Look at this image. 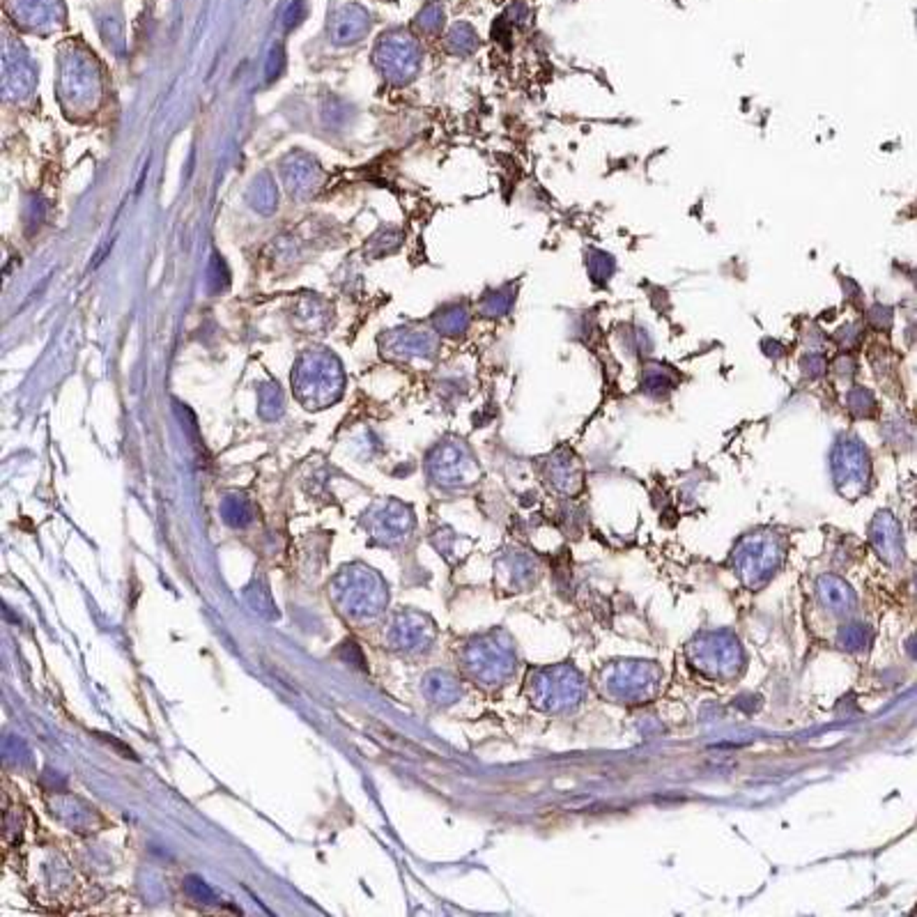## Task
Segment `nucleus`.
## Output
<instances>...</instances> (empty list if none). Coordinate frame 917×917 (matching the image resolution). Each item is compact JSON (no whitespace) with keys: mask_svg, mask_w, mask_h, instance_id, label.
<instances>
[{"mask_svg":"<svg viewBox=\"0 0 917 917\" xmlns=\"http://www.w3.org/2000/svg\"><path fill=\"white\" fill-rule=\"evenodd\" d=\"M833 472L841 492L856 497L869 481V453L856 437H841L833 451Z\"/></svg>","mask_w":917,"mask_h":917,"instance_id":"f257e3e1","label":"nucleus"},{"mask_svg":"<svg viewBox=\"0 0 917 917\" xmlns=\"http://www.w3.org/2000/svg\"><path fill=\"white\" fill-rule=\"evenodd\" d=\"M915 285H917V276H915Z\"/></svg>","mask_w":917,"mask_h":917,"instance_id":"f3484780","label":"nucleus"},{"mask_svg":"<svg viewBox=\"0 0 917 917\" xmlns=\"http://www.w3.org/2000/svg\"><path fill=\"white\" fill-rule=\"evenodd\" d=\"M676 387V375L663 364H648L644 370V391L650 396H667Z\"/></svg>","mask_w":917,"mask_h":917,"instance_id":"0eeeda50","label":"nucleus"},{"mask_svg":"<svg viewBox=\"0 0 917 917\" xmlns=\"http://www.w3.org/2000/svg\"><path fill=\"white\" fill-rule=\"evenodd\" d=\"M800 372L805 380H821L828 375L830 370V361L821 350H809L807 355L800 357Z\"/></svg>","mask_w":917,"mask_h":917,"instance_id":"6e6552de","label":"nucleus"},{"mask_svg":"<svg viewBox=\"0 0 917 917\" xmlns=\"http://www.w3.org/2000/svg\"><path fill=\"white\" fill-rule=\"evenodd\" d=\"M846 405L860 419L869 417V414H873V410H876V400H873L871 391H867L865 387H853L846 396Z\"/></svg>","mask_w":917,"mask_h":917,"instance_id":"9d476101","label":"nucleus"},{"mask_svg":"<svg viewBox=\"0 0 917 917\" xmlns=\"http://www.w3.org/2000/svg\"><path fill=\"white\" fill-rule=\"evenodd\" d=\"M761 350L765 352L768 357L770 359H782L784 355H786V347L780 343V340H770V338H765L763 343H761Z\"/></svg>","mask_w":917,"mask_h":917,"instance_id":"4468645a","label":"nucleus"},{"mask_svg":"<svg viewBox=\"0 0 917 917\" xmlns=\"http://www.w3.org/2000/svg\"><path fill=\"white\" fill-rule=\"evenodd\" d=\"M841 285H844V294H846V299L848 302H856V299H862V290L860 287L853 283L851 279H841Z\"/></svg>","mask_w":917,"mask_h":917,"instance_id":"2eb2a0df","label":"nucleus"},{"mask_svg":"<svg viewBox=\"0 0 917 917\" xmlns=\"http://www.w3.org/2000/svg\"><path fill=\"white\" fill-rule=\"evenodd\" d=\"M830 370H833V375L837 380H851L853 375H856V370H858V361H856V357H853V355L844 352V355H839L833 361V364H830Z\"/></svg>","mask_w":917,"mask_h":917,"instance_id":"f8f14e48","label":"nucleus"},{"mask_svg":"<svg viewBox=\"0 0 917 917\" xmlns=\"http://www.w3.org/2000/svg\"><path fill=\"white\" fill-rule=\"evenodd\" d=\"M740 658V650L735 642H722L720 637H713V642L699 644V655H695V665L703 671H710L715 676H727L735 671V663Z\"/></svg>","mask_w":917,"mask_h":917,"instance_id":"7ed1b4c3","label":"nucleus"},{"mask_svg":"<svg viewBox=\"0 0 917 917\" xmlns=\"http://www.w3.org/2000/svg\"><path fill=\"white\" fill-rule=\"evenodd\" d=\"M586 267H589V279L598 287H603L610 283V279L614 276L616 260L603 249H589V253H586Z\"/></svg>","mask_w":917,"mask_h":917,"instance_id":"423d86ee","label":"nucleus"},{"mask_svg":"<svg viewBox=\"0 0 917 917\" xmlns=\"http://www.w3.org/2000/svg\"><path fill=\"white\" fill-rule=\"evenodd\" d=\"M892 317H894V313H892L890 306L873 304L867 311V324L871 329H876V332H888V329L892 327Z\"/></svg>","mask_w":917,"mask_h":917,"instance_id":"9b49d317","label":"nucleus"},{"mask_svg":"<svg viewBox=\"0 0 917 917\" xmlns=\"http://www.w3.org/2000/svg\"><path fill=\"white\" fill-rule=\"evenodd\" d=\"M818 593L821 598H823V603L828 607H833L835 612H846L853 607V603H856L848 586L839 578H830V575H826V578L818 582Z\"/></svg>","mask_w":917,"mask_h":917,"instance_id":"39448f33","label":"nucleus"},{"mask_svg":"<svg viewBox=\"0 0 917 917\" xmlns=\"http://www.w3.org/2000/svg\"><path fill=\"white\" fill-rule=\"evenodd\" d=\"M908 650H911V655L917 660V635H915V637L911 639V642H908Z\"/></svg>","mask_w":917,"mask_h":917,"instance_id":"dca6fc26","label":"nucleus"},{"mask_svg":"<svg viewBox=\"0 0 917 917\" xmlns=\"http://www.w3.org/2000/svg\"><path fill=\"white\" fill-rule=\"evenodd\" d=\"M833 340H835V345L844 352L856 350L862 345V340H865V327H862L860 322H844L835 332Z\"/></svg>","mask_w":917,"mask_h":917,"instance_id":"1a4fd4ad","label":"nucleus"},{"mask_svg":"<svg viewBox=\"0 0 917 917\" xmlns=\"http://www.w3.org/2000/svg\"><path fill=\"white\" fill-rule=\"evenodd\" d=\"M782 552L777 550L773 538L765 536H750L743 540V545L735 550V566L743 572L745 582L759 584L777 568Z\"/></svg>","mask_w":917,"mask_h":917,"instance_id":"f03ea898","label":"nucleus"},{"mask_svg":"<svg viewBox=\"0 0 917 917\" xmlns=\"http://www.w3.org/2000/svg\"><path fill=\"white\" fill-rule=\"evenodd\" d=\"M867 630L865 628H860V625H853V628H848L846 630V635H844V639L848 642V646H862V644H867Z\"/></svg>","mask_w":917,"mask_h":917,"instance_id":"ddd939ff","label":"nucleus"},{"mask_svg":"<svg viewBox=\"0 0 917 917\" xmlns=\"http://www.w3.org/2000/svg\"><path fill=\"white\" fill-rule=\"evenodd\" d=\"M871 540L883 559H888L890 563H897L901 559V534L897 520L892 515L881 513L876 517V522L871 525Z\"/></svg>","mask_w":917,"mask_h":917,"instance_id":"20e7f679","label":"nucleus"}]
</instances>
